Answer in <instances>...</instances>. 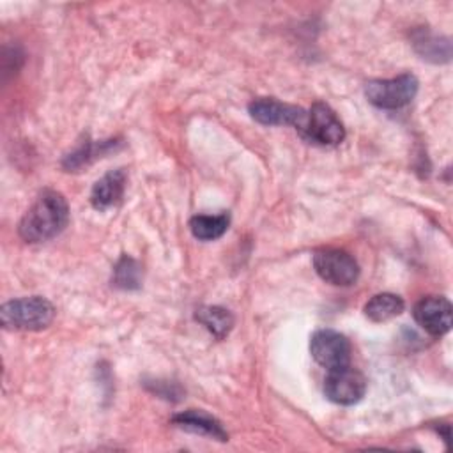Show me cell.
<instances>
[{
  "label": "cell",
  "mask_w": 453,
  "mask_h": 453,
  "mask_svg": "<svg viewBox=\"0 0 453 453\" xmlns=\"http://www.w3.org/2000/svg\"><path fill=\"white\" fill-rule=\"evenodd\" d=\"M69 221L65 198L53 189H44L23 214L18 234L27 242H44L57 237Z\"/></svg>",
  "instance_id": "1"
},
{
  "label": "cell",
  "mask_w": 453,
  "mask_h": 453,
  "mask_svg": "<svg viewBox=\"0 0 453 453\" xmlns=\"http://www.w3.org/2000/svg\"><path fill=\"white\" fill-rule=\"evenodd\" d=\"M55 319V306L41 296L19 297L2 304L0 320L5 329L41 331Z\"/></svg>",
  "instance_id": "2"
},
{
  "label": "cell",
  "mask_w": 453,
  "mask_h": 453,
  "mask_svg": "<svg viewBox=\"0 0 453 453\" xmlns=\"http://www.w3.org/2000/svg\"><path fill=\"white\" fill-rule=\"evenodd\" d=\"M418 78L403 73L388 80H372L365 85L366 99L380 110H398L407 106L418 92Z\"/></svg>",
  "instance_id": "3"
},
{
  "label": "cell",
  "mask_w": 453,
  "mask_h": 453,
  "mask_svg": "<svg viewBox=\"0 0 453 453\" xmlns=\"http://www.w3.org/2000/svg\"><path fill=\"white\" fill-rule=\"evenodd\" d=\"M313 267L326 283L336 287H349L359 278V265L356 258L338 248L317 250L313 253Z\"/></svg>",
  "instance_id": "4"
},
{
  "label": "cell",
  "mask_w": 453,
  "mask_h": 453,
  "mask_svg": "<svg viewBox=\"0 0 453 453\" xmlns=\"http://www.w3.org/2000/svg\"><path fill=\"white\" fill-rule=\"evenodd\" d=\"M304 138L319 145H338L345 138V127L338 115L326 103H313L306 111V122L301 127Z\"/></svg>",
  "instance_id": "5"
},
{
  "label": "cell",
  "mask_w": 453,
  "mask_h": 453,
  "mask_svg": "<svg viewBox=\"0 0 453 453\" xmlns=\"http://www.w3.org/2000/svg\"><path fill=\"white\" fill-rule=\"evenodd\" d=\"M366 393V379L365 375L347 366L327 370L324 379V395L327 400L338 405H354L357 403Z\"/></svg>",
  "instance_id": "6"
},
{
  "label": "cell",
  "mask_w": 453,
  "mask_h": 453,
  "mask_svg": "<svg viewBox=\"0 0 453 453\" xmlns=\"http://www.w3.org/2000/svg\"><path fill=\"white\" fill-rule=\"evenodd\" d=\"M311 357L326 370L347 366L350 361V343L345 334L334 329H319L310 338Z\"/></svg>",
  "instance_id": "7"
},
{
  "label": "cell",
  "mask_w": 453,
  "mask_h": 453,
  "mask_svg": "<svg viewBox=\"0 0 453 453\" xmlns=\"http://www.w3.org/2000/svg\"><path fill=\"white\" fill-rule=\"evenodd\" d=\"M253 120L264 126H294L301 131L306 122V111L301 106L281 103L274 97H258L248 104Z\"/></svg>",
  "instance_id": "8"
},
{
  "label": "cell",
  "mask_w": 453,
  "mask_h": 453,
  "mask_svg": "<svg viewBox=\"0 0 453 453\" xmlns=\"http://www.w3.org/2000/svg\"><path fill=\"white\" fill-rule=\"evenodd\" d=\"M414 320L432 336H442L451 329V303L442 296L419 299L412 310Z\"/></svg>",
  "instance_id": "9"
},
{
  "label": "cell",
  "mask_w": 453,
  "mask_h": 453,
  "mask_svg": "<svg viewBox=\"0 0 453 453\" xmlns=\"http://www.w3.org/2000/svg\"><path fill=\"white\" fill-rule=\"evenodd\" d=\"M172 421L191 432V434H198V435H205V437H211V439H216V441H228V432L223 428V425L214 418L211 416L209 412L205 411H198V409H188L184 412H179L172 418Z\"/></svg>",
  "instance_id": "10"
},
{
  "label": "cell",
  "mask_w": 453,
  "mask_h": 453,
  "mask_svg": "<svg viewBox=\"0 0 453 453\" xmlns=\"http://www.w3.org/2000/svg\"><path fill=\"white\" fill-rule=\"evenodd\" d=\"M126 188V172L122 168L111 170L103 175L90 191V203L97 211L110 209L117 205L124 195Z\"/></svg>",
  "instance_id": "11"
},
{
  "label": "cell",
  "mask_w": 453,
  "mask_h": 453,
  "mask_svg": "<svg viewBox=\"0 0 453 453\" xmlns=\"http://www.w3.org/2000/svg\"><path fill=\"white\" fill-rule=\"evenodd\" d=\"M119 142L117 140H104V142H83L81 145H78L73 152H69L64 159H62V166L67 172H74L81 166H87L88 163H92L96 157L104 156L106 152H110L111 149H115Z\"/></svg>",
  "instance_id": "12"
},
{
  "label": "cell",
  "mask_w": 453,
  "mask_h": 453,
  "mask_svg": "<svg viewBox=\"0 0 453 453\" xmlns=\"http://www.w3.org/2000/svg\"><path fill=\"white\" fill-rule=\"evenodd\" d=\"M405 308V303L400 296L391 294V292H382L373 296L366 304H365V315L372 322H386L396 315H400Z\"/></svg>",
  "instance_id": "13"
},
{
  "label": "cell",
  "mask_w": 453,
  "mask_h": 453,
  "mask_svg": "<svg viewBox=\"0 0 453 453\" xmlns=\"http://www.w3.org/2000/svg\"><path fill=\"white\" fill-rule=\"evenodd\" d=\"M414 48L421 58L430 62H448L451 57V44L448 37H439L423 30L414 35Z\"/></svg>",
  "instance_id": "14"
},
{
  "label": "cell",
  "mask_w": 453,
  "mask_h": 453,
  "mask_svg": "<svg viewBox=\"0 0 453 453\" xmlns=\"http://www.w3.org/2000/svg\"><path fill=\"white\" fill-rule=\"evenodd\" d=\"M230 225V216L226 212L221 214H196L189 219L191 234L200 241H214L219 239Z\"/></svg>",
  "instance_id": "15"
},
{
  "label": "cell",
  "mask_w": 453,
  "mask_h": 453,
  "mask_svg": "<svg viewBox=\"0 0 453 453\" xmlns=\"http://www.w3.org/2000/svg\"><path fill=\"white\" fill-rule=\"evenodd\" d=\"M195 319L202 326H205L211 334H214L219 340L225 338L234 326L232 313L221 306H200L195 311Z\"/></svg>",
  "instance_id": "16"
},
{
  "label": "cell",
  "mask_w": 453,
  "mask_h": 453,
  "mask_svg": "<svg viewBox=\"0 0 453 453\" xmlns=\"http://www.w3.org/2000/svg\"><path fill=\"white\" fill-rule=\"evenodd\" d=\"M111 283L117 288L122 290H136L142 285V267L140 264L129 257V255H122L115 267H113V274H111Z\"/></svg>",
  "instance_id": "17"
}]
</instances>
